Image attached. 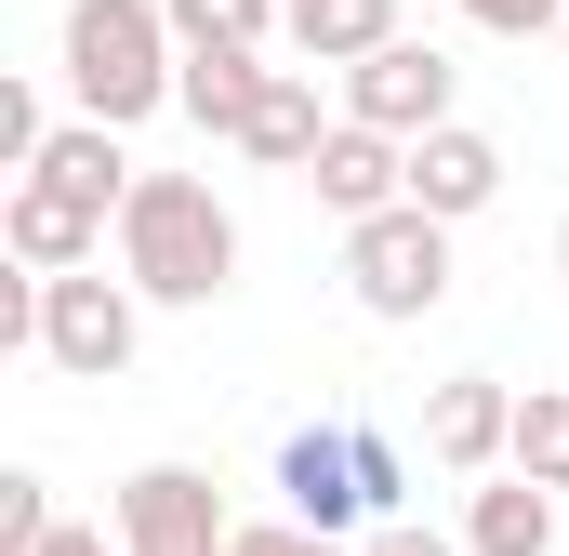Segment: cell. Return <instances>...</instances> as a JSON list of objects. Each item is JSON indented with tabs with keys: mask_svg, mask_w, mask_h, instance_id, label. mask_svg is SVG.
<instances>
[{
	"mask_svg": "<svg viewBox=\"0 0 569 556\" xmlns=\"http://www.w3.org/2000/svg\"><path fill=\"white\" fill-rule=\"evenodd\" d=\"M133 345H146V291H133V278H107V266L40 278V358H53L67 385H120Z\"/></svg>",
	"mask_w": 569,
	"mask_h": 556,
	"instance_id": "4",
	"label": "cell"
},
{
	"mask_svg": "<svg viewBox=\"0 0 569 556\" xmlns=\"http://www.w3.org/2000/svg\"><path fill=\"white\" fill-rule=\"evenodd\" d=\"M318 67L291 53V67H266V93H252V120H239V159H266V172H305L318 159Z\"/></svg>",
	"mask_w": 569,
	"mask_h": 556,
	"instance_id": "13",
	"label": "cell"
},
{
	"mask_svg": "<svg viewBox=\"0 0 569 556\" xmlns=\"http://www.w3.org/2000/svg\"><path fill=\"white\" fill-rule=\"evenodd\" d=\"M120 278L146 305H226L239 291V212L199 172H133V199H120Z\"/></svg>",
	"mask_w": 569,
	"mask_h": 556,
	"instance_id": "1",
	"label": "cell"
},
{
	"mask_svg": "<svg viewBox=\"0 0 569 556\" xmlns=\"http://www.w3.org/2000/svg\"><path fill=\"white\" fill-rule=\"evenodd\" d=\"M107 517H120L133 556H226V544H239V517H226V490H212L199 464H133Z\"/></svg>",
	"mask_w": 569,
	"mask_h": 556,
	"instance_id": "5",
	"label": "cell"
},
{
	"mask_svg": "<svg viewBox=\"0 0 569 556\" xmlns=\"http://www.w3.org/2000/svg\"><path fill=\"white\" fill-rule=\"evenodd\" d=\"M345 291H358V318H385V331L437 318V305H450V212H425V199L358 212V226H345Z\"/></svg>",
	"mask_w": 569,
	"mask_h": 556,
	"instance_id": "3",
	"label": "cell"
},
{
	"mask_svg": "<svg viewBox=\"0 0 569 556\" xmlns=\"http://www.w3.org/2000/svg\"><path fill=\"white\" fill-rule=\"evenodd\" d=\"M358 556H463V544H437V530H411V517H371V530H358Z\"/></svg>",
	"mask_w": 569,
	"mask_h": 556,
	"instance_id": "24",
	"label": "cell"
},
{
	"mask_svg": "<svg viewBox=\"0 0 569 556\" xmlns=\"http://www.w3.org/2000/svg\"><path fill=\"white\" fill-rule=\"evenodd\" d=\"M40 186H67V199H93L107 226H120V199H133V159H120V120H53V146L27 159Z\"/></svg>",
	"mask_w": 569,
	"mask_h": 556,
	"instance_id": "14",
	"label": "cell"
},
{
	"mask_svg": "<svg viewBox=\"0 0 569 556\" xmlns=\"http://www.w3.org/2000/svg\"><path fill=\"white\" fill-rule=\"evenodd\" d=\"M226 556H358V544H345V530H305V517L279 504V517H239V544H226Z\"/></svg>",
	"mask_w": 569,
	"mask_h": 556,
	"instance_id": "19",
	"label": "cell"
},
{
	"mask_svg": "<svg viewBox=\"0 0 569 556\" xmlns=\"http://www.w3.org/2000/svg\"><path fill=\"white\" fill-rule=\"evenodd\" d=\"M291 0H172V40H279Z\"/></svg>",
	"mask_w": 569,
	"mask_h": 556,
	"instance_id": "18",
	"label": "cell"
},
{
	"mask_svg": "<svg viewBox=\"0 0 569 556\" xmlns=\"http://www.w3.org/2000/svg\"><path fill=\"white\" fill-rule=\"evenodd\" d=\"M463 556H557V490L503 464V477L463 504Z\"/></svg>",
	"mask_w": 569,
	"mask_h": 556,
	"instance_id": "15",
	"label": "cell"
},
{
	"mask_svg": "<svg viewBox=\"0 0 569 556\" xmlns=\"http://www.w3.org/2000/svg\"><path fill=\"white\" fill-rule=\"evenodd\" d=\"M463 27H490V40H557V13L569 0H450Z\"/></svg>",
	"mask_w": 569,
	"mask_h": 556,
	"instance_id": "21",
	"label": "cell"
},
{
	"mask_svg": "<svg viewBox=\"0 0 569 556\" xmlns=\"http://www.w3.org/2000/svg\"><path fill=\"white\" fill-rule=\"evenodd\" d=\"M450 93H463V67H450V53H437V40H411V27H398V40H385V53H358V67H345V120H371V133H437V120H450Z\"/></svg>",
	"mask_w": 569,
	"mask_h": 556,
	"instance_id": "6",
	"label": "cell"
},
{
	"mask_svg": "<svg viewBox=\"0 0 569 556\" xmlns=\"http://www.w3.org/2000/svg\"><path fill=\"white\" fill-rule=\"evenodd\" d=\"M411 199H425V212H450V226H477V212L503 199V146L477 133V120H437V133H411Z\"/></svg>",
	"mask_w": 569,
	"mask_h": 556,
	"instance_id": "11",
	"label": "cell"
},
{
	"mask_svg": "<svg viewBox=\"0 0 569 556\" xmlns=\"http://www.w3.org/2000/svg\"><path fill=\"white\" fill-rule=\"evenodd\" d=\"M40 530H53V477H40V464H13V477H0V556H27Z\"/></svg>",
	"mask_w": 569,
	"mask_h": 556,
	"instance_id": "20",
	"label": "cell"
},
{
	"mask_svg": "<svg viewBox=\"0 0 569 556\" xmlns=\"http://www.w3.org/2000/svg\"><path fill=\"white\" fill-rule=\"evenodd\" d=\"M279 504L305 517V530L385 517V504H371V437H358V424H291V437H279Z\"/></svg>",
	"mask_w": 569,
	"mask_h": 556,
	"instance_id": "7",
	"label": "cell"
},
{
	"mask_svg": "<svg viewBox=\"0 0 569 556\" xmlns=\"http://www.w3.org/2000/svg\"><path fill=\"white\" fill-rule=\"evenodd\" d=\"M80 120H159L172 80H186V40H172V0H67V40H53Z\"/></svg>",
	"mask_w": 569,
	"mask_h": 556,
	"instance_id": "2",
	"label": "cell"
},
{
	"mask_svg": "<svg viewBox=\"0 0 569 556\" xmlns=\"http://www.w3.org/2000/svg\"><path fill=\"white\" fill-rule=\"evenodd\" d=\"M305 186H318V212L331 226H358V212H385V199H411V146L371 133V120H345L331 107V133H318V159H305Z\"/></svg>",
	"mask_w": 569,
	"mask_h": 556,
	"instance_id": "9",
	"label": "cell"
},
{
	"mask_svg": "<svg viewBox=\"0 0 569 556\" xmlns=\"http://www.w3.org/2000/svg\"><path fill=\"white\" fill-rule=\"evenodd\" d=\"M557 53H569V13H557Z\"/></svg>",
	"mask_w": 569,
	"mask_h": 556,
	"instance_id": "26",
	"label": "cell"
},
{
	"mask_svg": "<svg viewBox=\"0 0 569 556\" xmlns=\"http://www.w3.org/2000/svg\"><path fill=\"white\" fill-rule=\"evenodd\" d=\"M40 146H53V107H40V93H27V80H0V159H13V172H27V159H40Z\"/></svg>",
	"mask_w": 569,
	"mask_h": 556,
	"instance_id": "22",
	"label": "cell"
},
{
	"mask_svg": "<svg viewBox=\"0 0 569 556\" xmlns=\"http://www.w3.org/2000/svg\"><path fill=\"white\" fill-rule=\"evenodd\" d=\"M557 278H569V226H557Z\"/></svg>",
	"mask_w": 569,
	"mask_h": 556,
	"instance_id": "25",
	"label": "cell"
},
{
	"mask_svg": "<svg viewBox=\"0 0 569 556\" xmlns=\"http://www.w3.org/2000/svg\"><path fill=\"white\" fill-rule=\"evenodd\" d=\"M305 67H358V53H385L398 40V0H291V27H279Z\"/></svg>",
	"mask_w": 569,
	"mask_h": 556,
	"instance_id": "16",
	"label": "cell"
},
{
	"mask_svg": "<svg viewBox=\"0 0 569 556\" xmlns=\"http://www.w3.org/2000/svg\"><path fill=\"white\" fill-rule=\"evenodd\" d=\"M252 93H266V40H186V80H172V107H186L199 133H226V146H239Z\"/></svg>",
	"mask_w": 569,
	"mask_h": 556,
	"instance_id": "12",
	"label": "cell"
},
{
	"mask_svg": "<svg viewBox=\"0 0 569 556\" xmlns=\"http://www.w3.org/2000/svg\"><path fill=\"white\" fill-rule=\"evenodd\" d=\"M517 477H543V490H569V385H530L517 398V450H503Z\"/></svg>",
	"mask_w": 569,
	"mask_h": 556,
	"instance_id": "17",
	"label": "cell"
},
{
	"mask_svg": "<svg viewBox=\"0 0 569 556\" xmlns=\"http://www.w3.org/2000/svg\"><path fill=\"white\" fill-rule=\"evenodd\" d=\"M107 212L93 199H67V186H40V172H13V199H0V252L13 266H40V278H67V266H107Z\"/></svg>",
	"mask_w": 569,
	"mask_h": 556,
	"instance_id": "8",
	"label": "cell"
},
{
	"mask_svg": "<svg viewBox=\"0 0 569 556\" xmlns=\"http://www.w3.org/2000/svg\"><path fill=\"white\" fill-rule=\"evenodd\" d=\"M27 556H133V544H120V517H107V530H80V517H53V530H40Z\"/></svg>",
	"mask_w": 569,
	"mask_h": 556,
	"instance_id": "23",
	"label": "cell"
},
{
	"mask_svg": "<svg viewBox=\"0 0 569 556\" xmlns=\"http://www.w3.org/2000/svg\"><path fill=\"white\" fill-rule=\"evenodd\" d=\"M517 450V398H503V371H450L425 398V464L437 477H490Z\"/></svg>",
	"mask_w": 569,
	"mask_h": 556,
	"instance_id": "10",
	"label": "cell"
}]
</instances>
